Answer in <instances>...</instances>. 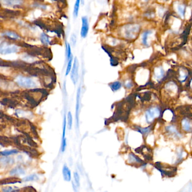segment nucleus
Here are the masks:
<instances>
[{"label":"nucleus","mask_w":192,"mask_h":192,"mask_svg":"<svg viewBox=\"0 0 192 192\" xmlns=\"http://www.w3.org/2000/svg\"><path fill=\"white\" fill-rule=\"evenodd\" d=\"M140 26L138 24H128L125 25L121 30V34L125 39H133L139 33Z\"/></svg>","instance_id":"f257e3e1"},{"label":"nucleus","mask_w":192,"mask_h":192,"mask_svg":"<svg viewBox=\"0 0 192 192\" xmlns=\"http://www.w3.org/2000/svg\"><path fill=\"white\" fill-rule=\"evenodd\" d=\"M15 81L19 86L24 89H32L37 87L36 82L29 77H25L21 75L18 76L16 78Z\"/></svg>","instance_id":"f03ea898"},{"label":"nucleus","mask_w":192,"mask_h":192,"mask_svg":"<svg viewBox=\"0 0 192 192\" xmlns=\"http://www.w3.org/2000/svg\"><path fill=\"white\" fill-rule=\"evenodd\" d=\"M19 46L15 44L4 42L1 43L0 53L2 55H8L18 53L19 51Z\"/></svg>","instance_id":"7ed1b4c3"},{"label":"nucleus","mask_w":192,"mask_h":192,"mask_svg":"<svg viewBox=\"0 0 192 192\" xmlns=\"http://www.w3.org/2000/svg\"><path fill=\"white\" fill-rule=\"evenodd\" d=\"M78 70H79V62L77 57L74 59L73 67L71 70V78L74 85H76L78 79Z\"/></svg>","instance_id":"20e7f679"},{"label":"nucleus","mask_w":192,"mask_h":192,"mask_svg":"<svg viewBox=\"0 0 192 192\" xmlns=\"http://www.w3.org/2000/svg\"><path fill=\"white\" fill-rule=\"evenodd\" d=\"M89 22L86 16H84L82 18V26L80 31L81 37L83 39H85L89 33Z\"/></svg>","instance_id":"39448f33"},{"label":"nucleus","mask_w":192,"mask_h":192,"mask_svg":"<svg viewBox=\"0 0 192 192\" xmlns=\"http://www.w3.org/2000/svg\"><path fill=\"white\" fill-rule=\"evenodd\" d=\"M20 150H23L25 153L28 154L29 156L33 157H38L39 155L38 151L36 149H34L33 147H30L26 145H24L23 144H21L19 146L17 147Z\"/></svg>","instance_id":"423d86ee"},{"label":"nucleus","mask_w":192,"mask_h":192,"mask_svg":"<svg viewBox=\"0 0 192 192\" xmlns=\"http://www.w3.org/2000/svg\"><path fill=\"white\" fill-rule=\"evenodd\" d=\"M2 5L7 7H14L23 4V0H1Z\"/></svg>","instance_id":"0eeeda50"},{"label":"nucleus","mask_w":192,"mask_h":192,"mask_svg":"<svg viewBox=\"0 0 192 192\" xmlns=\"http://www.w3.org/2000/svg\"><path fill=\"white\" fill-rule=\"evenodd\" d=\"M1 104L4 106H7L10 108H14L19 105V102L12 98L5 97L1 100Z\"/></svg>","instance_id":"6e6552de"},{"label":"nucleus","mask_w":192,"mask_h":192,"mask_svg":"<svg viewBox=\"0 0 192 192\" xmlns=\"http://www.w3.org/2000/svg\"><path fill=\"white\" fill-rule=\"evenodd\" d=\"M153 34V32L151 30H147L144 32L141 35V43L145 46H149V36Z\"/></svg>","instance_id":"1a4fd4ad"},{"label":"nucleus","mask_w":192,"mask_h":192,"mask_svg":"<svg viewBox=\"0 0 192 192\" xmlns=\"http://www.w3.org/2000/svg\"><path fill=\"white\" fill-rule=\"evenodd\" d=\"M22 181L20 179L15 177H11V178H5L1 180V185H7V184H12L15 183H21Z\"/></svg>","instance_id":"9d476101"},{"label":"nucleus","mask_w":192,"mask_h":192,"mask_svg":"<svg viewBox=\"0 0 192 192\" xmlns=\"http://www.w3.org/2000/svg\"><path fill=\"white\" fill-rule=\"evenodd\" d=\"M80 96H81V89L79 87L77 93V99H76V118L77 122V126H78L79 122V109L80 106Z\"/></svg>","instance_id":"9b49d317"},{"label":"nucleus","mask_w":192,"mask_h":192,"mask_svg":"<svg viewBox=\"0 0 192 192\" xmlns=\"http://www.w3.org/2000/svg\"><path fill=\"white\" fill-rule=\"evenodd\" d=\"M63 176L65 181L70 182L71 180V173L66 165H64L63 168Z\"/></svg>","instance_id":"f8f14e48"},{"label":"nucleus","mask_w":192,"mask_h":192,"mask_svg":"<svg viewBox=\"0 0 192 192\" xmlns=\"http://www.w3.org/2000/svg\"><path fill=\"white\" fill-rule=\"evenodd\" d=\"M186 9L187 7L184 4H178L176 6V11L179 15L181 18H184L185 15V12H186Z\"/></svg>","instance_id":"ddd939ff"},{"label":"nucleus","mask_w":192,"mask_h":192,"mask_svg":"<svg viewBox=\"0 0 192 192\" xmlns=\"http://www.w3.org/2000/svg\"><path fill=\"white\" fill-rule=\"evenodd\" d=\"M25 173V171L21 166H17L16 167L11 170L10 172V175L11 176H18V175H22Z\"/></svg>","instance_id":"4468645a"},{"label":"nucleus","mask_w":192,"mask_h":192,"mask_svg":"<svg viewBox=\"0 0 192 192\" xmlns=\"http://www.w3.org/2000/svg\"><path fill=\"white\" fill-rule=\"evenodd\" d=\"M4 36H6L7 38L12 39V40H19L20 36L14 32L11 31H6L4 33Z\"/></svg>","instance_id":"2eb2a0df"},{"label":"nucleus","mask_w":192,"mask_h":192,"mask_svg":"<svg viewBox=\"0 0 192 192\" xmlns=\"http://www.w3.org/2000/svg\"><path fill=\"white\" fill-rule=\"evenodd\" d=\"M190 120H184L182 122V127L184 130L189 131L192 130V122Z\"/></svg>","instance_id":"dca6fc26"},{"label":"nucleus","mask_w":192,"mask_h":192,"mask_svg":"<svg viewBox=\"0 0 192 192\" xmlns=\"http://www.w3.org/2000/svg\"><path fill=\"white\" fill-rule=\"evenodd\" d=\"M14 163V160L10 157H2L1 158V163L2 165L9 166Z\"/></svg>","instance_id":"f3484780"},{"label":"nucleus","mask_w":192,"mask_h":192,"mask_svg":"<svg viewBox=\"0 0 192 192\" xmlns=\"http://www.w3.org/2000/svg\"><path fill=\"white\" fill-rule=\"evenodd\" d=\"M81 3V0H76L75 4L74 5V9H73V16L74 17V18H77L78 17Z\"/></svg>","instance_id":"a211bd4d"},{"label":"nucleus","mask_w":192,"mask_h":192,"mask_svg":"<svg viewBox=\"0 0 192 192\" xmlns=\"http://www.w3.org/2000/svg\"><path fill=\"white\" fill-rule=\"evenodd\" d=\"M1 144L4 143V146L5 145H13L14 144L13 140L11 139V138H7L6 136H1Z\"/></svg>","instance_id":"6ab92c4d"},{"label":"nucleus","mask_w":192,"mask_h":192,"mask_svg":"<svg viewBox=\"0 0 192 192\" xmlns=\"http://www.w3.org/2000/svg\"><path fill=\"white\" fill-rule=\"evenodd\" d=\"M19 151L17 149H11V150H6L1 152V155L2 156H8L14 154L18 153Z\"/></svg>","instance_id":"aec40b11"},{"label":"nucleus","mask_w":192,"mask_h":192,"mask_svg":"<svg viewBox=\"0 0 192 192\" xmlns=\"http://www.w3.org/2000/svg\"><path fill=\"white\" fill-rule=\"evenodd\" d=\"M40 39L41 42L45 45H48L50 44V39L48 36L44 33H42L41 34Z\"/></svg>","instance_id":"412c9836"},{"label":"nucleus","mask_w":192,"mask_h":192,"mask_svg":"<svg viewBox=\"0 0 192 192\" xmlns=\"http://www.w3.org/2000/svg\"><path fill=\"white\" fill-rule=\"evenodd\" d=\"M39 180V177L36 174H33L29 175L25 178H23V181L29 182V181H36Z\"/></svg>","instance_id":"4be33fe9"},{"label":"nucleus","mask_w":192,"mask_h":192,"mask_svg":"<svg viewBox=\"0 0 192 192\" xmlns=\"http://www.w3.org/2000/svg\"><path fill=\"white\" fill-rule=\"evenodd\" d=\"M109 86L111 87L113 91H117L120 89L121 87V83L120 82H114L109 85Z\"/></svg>","instance_id":"5701e85b"},{"label":"nucleus","mask_w":192,"mask_h":192,"mask_svg":"<svg viewBox=\"0 0 192 192\" xmlns=\"http://www.w3.org/2000/svg\"><path fill=\"white\" fill-rule=\"evenodd\" d=\"M72 62H73V57L68 60L67 65L66 71H65V76L68 75L72 70Z\"/></svg>","instance_id":"b1692460"},{"label":"nucleus","mask_w":192,"mask_h":192,"mask_svg":"<svg viewBox=\"0 0 192 192\" xmlns=\"http://www.w3.org/2000/svg\"><path fill=\"white\" fill-rule=\"evenodd\" d=\"M66 53H67V59L68 60L72 57L71 46L69 43H66Z\"/></svg>","instance_id":"393cba45"},{"label":"nucleus","mask_w":192,"mask_h":192,"mask_svg":"<svg viewBox=\"0 0 192 192\" xmlns=\"http://www.w3.org/2000/svg\"><path fill=\"white\" fill-rule=\"evenodd\" d=\"M164 74V71L162 67H158L156 69L155 71V74L158 78H161L162 77Z\"/></svg>","instance_id":"a878e982"},{"label":"nucleus","mask_w":192,"mask_h":192,"mask_svg":"<svg viewBox=\"0 0 192 192\" xmlns=\"http://www.w3.org/2000/svg\"><path fill=\"white\" fill-rule=\"evenodd\" d=\"M29 125L31 126V131L32 132V134L36 138V139H38L39 138V135L37 134V132L36 131V127L35 126H34L30 121H29Z\"/></svg>","instance_id":"bb28decb"},{"label":"nucleus","mask_w":192,"mask_h":192,"mask_svg":"<svg viewBox=\"0 0 192 192\" xmlns=\"http://www.w3.org/2000/svg\"><path fill=\"white\" fill-rule=\"evenodd\" d=\"M68 127L69 130L72 129V115L71 113L69 112L68 113Z\"/></svg>","instance_id":"cd10ccee"},{"label":"nucleus","mask_w":192,"mask_h":192,"mask_svg":"<svg viewBox=\"0 0 192 192\" xmlns=\"http://www.w3.org/2000/svg\"><path fill=\"white\" fill-rule=\"evenodd\" d=\"M15 189H18V188L11 187H6L2 188V191L5 192H16V191H19V190H15Z\"/></svg>","instance_id":"c85d7f7f"},{"label":"nucleus","mask_w":192,"mask_h":192,"mask_svg":"<svg viewBox=\"0 0 192 192\" xmlns=\"http://www.w3.org/2000/svg\"><path fill=\"white\" fill-rule=\"evenodd\" d=\"M74 178L76 185L79 187L80 185V176L77 172L74 173Z\"/></svg>","instance_id":"c756f323"},{"label":"nucleus","mask_w":192,"mask_h":192,"mask_svg":"<svg viewBox=\"0 0 192 192\" xmlns=\"http://www.w3.org/2000/svg\"><path fill=\"white\" fill-rule=\"evenodd\" d=\"M71 42L72 46H74L76 45V42H77V37L75 34H72L71 37Z\"/></svg>","instance_id":"7c9ffc66"},{"label":"nucleus","mask_w":192,"mask_h":192,"mask_svg":"<svg viewBox=\"0 0 192 192\" xmlns=\"http://www.w3.org/2000/svg\"><path fill=\"white\" fill-rule=\"evenodd\" d=\"M65 127H66V117H64V124H63V139H65Z\"/></svg>","instance_id":"2f4dec72"},{"label":"nucleus","mask_w":192,"mask_h":192,"mask_svg":"<svg viewBox=\"0 0 192 192\" xmlns=\"http://www.w3.org/2000/svg\"><path fill=\"white\" fill-rule=\"evenodd\" d=\"M24 191H29V192H32V191H34V192H36V190L34 189L33 187H27L24 188Z\"/></svg>","instance_id":"473e14b6"},{"label":"nucleus","mask_w":192,"mask_h":192,"mask_svg":"<svg viewBox=\"0 0 192 192\" xmlns=\"http://www.w3.org/2000/svg\"><path fill=\"white\" fill-rule=\"evenodd\" d=\"M84 2H85V0H81V4L82 5L84 4Z\"/></svg>","instance_id":"72a5a7b5"},{"label":"nucleus","mask_w":192,"mask_h":192,"mask_svg":"<svg viewBox=\"0 0 192 192\" xmlns=\"http://www.w3.org/2000/svg\"><path fill=\"white\" fill-rule=\"evenodd\" d=\"M161 1H167V0H161Z\"/></svg>","instance_id":"f704fd0d"}]
</instances>
